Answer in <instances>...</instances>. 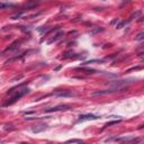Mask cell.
I'll use <instances>...</instances> for the list:
<instances>
[{"mask_svg":"<svg viewBox=\"0 0 144 144\" xmlns=\"http://www.w3.org/2000/svg\"><path fill=\"white\" fill-rule=\"evenodd\" d=\"M29 92V89L28 88H23V89H20V90H18V92L15 95L14 97H11L9 100H7L5 104H4V106H9V105H13V104L15 101H17L19 98H21L23 96H25V95H27Z\"/></svg>","mask_w":144,"mask_h":144,"instance_id":"6da1fadb","label":"cell"},{"mask_svg":"<svg viewBox=\"0 0 144 144\" xmlns=\"http://www.w3.org/2000/svg\"><path fill=\"white\" fill-rule=\"evenodd\" d=\"M132 82H133V79H128V80H118V81L113 82V87L118 90V89H121V88L125 87V86L132 83Z\"/></svg>","mask_w":144,"mask_h":144,"instance_id":"7a4b0ae2","label":"cell"},{"mask_svg":"<svg viewBox=\"0 0 144 144\" xmlns=\"http://www.w3.org/2000/svg\"><path fill=\"white\" fill-rule=\"evenodd\" d=\"M99 117L96 115H92V114H87V115H80L79 117V122H82V121H95V119H98Z\"/></svg>","mask_w":144,"mask_h":144,"instance_id":"3957f363","label":"cell"},{"mask_svg":"<svg viewBox=\"0 0 144 144\" xmlns=\"http://www.w3.org/2000/svg\"><path fill=\"white\" fill-rule=\"evenodd\" d=\"M66 109H69V106L61 105V106L53 107V108H48V109L45 110V112H46V113H52V112H59V110H66Z\"/></svg>","mask_w":144,"mask_h":144,"instance_id":"277c9868","label":"cell"},{"mask_svg":"<svg viewBox=\"0 0 144 144\" xmlns=\"http://www.w3.org/2000/svg\"><path fill=\"white\" fill-rule=\"evenodd\" d=\"M55 96L56 97H72L73 94L71 92V91L63 90V91H57V92L55 94Z\"/></svg>","mask_w":144,"mask_h":144,"instance_id":"5b68a950","label":"cell"},{"mask_svg":"<svg viewBox=\"0 0 144 144\" xmlns=\"http://www.w3.org/2000/svg\"><path fill=\"white\" fill-rule=\"evenodd\" d=\"M47 128V125H38V126H36V127H33V132L34 133H39V132H42V131H45Z\"/></svg>","mask_w":144,"mask_h":144,"instance_id":"8992f818","label":"cell"},{"mask_svg":"<svg viewBox=\"0 0 144 144\" xmlns=\"http://www.w3.org/2000/svg\"><path fill=\"white\" fill-rule=\"evenodd\" d=\"M103 30H104L103 27H94V28L89 32V34H90V35H96V34H98V33L103 32Z\"/></svg>","mask_w":144,"mask_h":144,"instance_id":"52a82bcc","label":"cell"},{"mask_svg":"<svg viewBox=\"0 0 144 144\" xmlns=\"http://www.w3.org/2000/svg\"><path fill=\"white\" fill-rule=\"evenodd\" d=\"M19 44H20V42H16V43H14V44H11V46H9V47L6 48L4 53H6V52H9V51H13V50H15V48H17L18 46H19Z\"/></svg>","mask_w":144,"mask_h":144,"instance_id":"ba28073f","label":"cell"},{"mask_svg":"<svg viewBox=\"0 0 144 144\" xmlns=\"http://www.w3.org/2000/svg\"><path fill=\"white\" fill-rule=\"evenodd\" d=\"M62 35H63V32H60L59 34H56V35H55L53 38H52V39H50V41H48V44H51V43H53V42H55V41H57V39H59V38H60V37H61V36H62Z\"/></svg>","mask_w":144,"mask_h":144,"instance_id":"9c48e42d","label":"cell"},{"mask_svg":"<svg viewBox=\"0 0 144 144\" xmlns=\"http://www.w3.org/2000/svg\"><path fill=\"white\" fill-rule=\"evenodd\" d=\"M141 16H142V11H141V10H137L136 13H134V14L131 16V19H134V18H139V17H141Z\"/></svg>","mask_w":144,"mask_h":144,"instance_id":"30bf717a","label":"cell"},{"mask_svg":"<svg viewBox=\"0 0 144 144\" xmlns=\"http://www.w3.org/2000/svg\"><path fill=\"white\" fill-rule=\"evenodd\" d=\"M104 61L103 60H90V61H87V62L82 63L83 65H86V64H90V63H103Z\"/></svg>","mask_w":144,"mask_h":144,"instance_id":"8fae6325","label":"cell"},{"mask_svg":"<svg viewBox=\"0 0 144 144\" xmlns=\"http://www.w3.org/2000/svg\"><path fill=\"white\" fill-rule=\"evenodd\" d=\"M118 123H121V119H118V121H114V122H109V123H107L105 126H112V125H116Z\"/></svg>","mask_w":144,"mask_h":144,"instance_id":"7c38bea8","label":"cell"},{"mask_svg":"<svg viewBox=\"0 0 144 144\" xmlns=\"http://www.w3.org/2000/svg\"><path fill=\"white\" fill-rule=\"evenodd\" d=\"M135 39H136V41H142V39H144V32L143 33H140V34L135 37Z\"/></svg>","mask_w":144,"mask_h":144,"instance_id":"4fadbf2b","label":"cell"},{"mask_svg":"<svg viewBox=\"0 0 144 144\" xmlns=\"http://www.w3.org/2000/svg\"><path fill=\"white\" fill-rule=\"evenodd\" d=\"M66 143H82L81 140H75V139H72V140H68Z\"/></svg>","mask_w":144,"mask_h":144,"instance_id":"5bb4252c","label":"cell"},{"mask_svg":"<svg viewBox=\"0 0 144 144\" xmlns=\"http://www.w3.org/2000/svg\"><path fill=\"white\" fill-rule=\"evenodd\" d=\"M21 16H23V13H19V14H16L14 15L13 17H11V19H18V18H20Z\"/></svg>","mask_w":144,"mask_h":144,"instance_id":"9a60e30c","label":"cell"},{"mask_svg":"<svg viewBox=\"0 0 144 144\" xmlns=\"http://www.w3.org/2000/svg\"><path fill=\"white\" fill-rule=\"evenodd\" d=\"M125 24H126V23H124V21H122V23H119L118 25H116V28H122V27H123V26L125 25Z\"/></svg>","mask_w":144,"mask_h":144,"instance_id":"2e32d148","label":"cell"},{"mask_svg":"<svg viewBox=\"0 0 144 144\" xmlns=\"http://www.w3.org/2000/svg\"><path fill=\"white\" fill-rule=\"evenodd\" d=\"M140 57H141L142 60H144V52H143V53H141V54H140Z\"/></svg>","mask_w":144,"mask_h":144,"instance_id":"e0dca14e","label":"cell"},{"mask_svg":"<svg viewBox=\"0 0 144 144\" xmlns=\"http://www.w3.org/2000/svg\"><path fill=\"white\" fill-rule=\"evenodd\" d=\"M142 47H144V44H142V45H141V46H140L139 48H142Z\"/></svg>","mask_w":144,"mask_h":144,"instance_id":"ac0fdd59","label":"cell"},{"mask_svg":"<svg viewBox=\"0 0 144 144\" xmlns=\"http://www.w3.org/2000/svg\"><path fill=\"white\" fill-rule=\"evenodd\" d=\"M143 127H144V124H143V125H141V126H140V128H143Z\"/></svg>","mask_w":144,"mask_h":144,"instance_id":"d6986e66","label":"cell"}]
</instances>
